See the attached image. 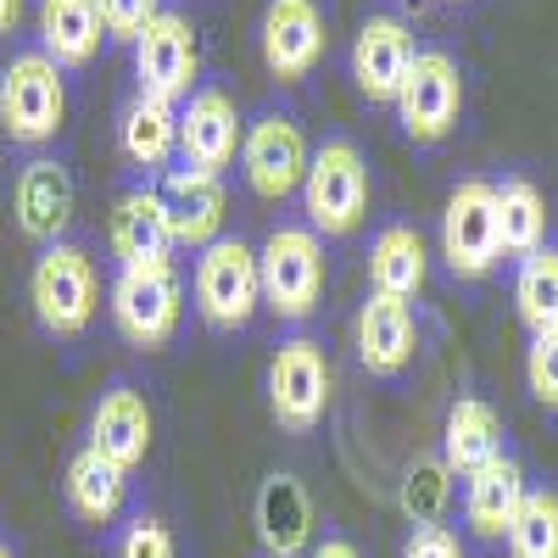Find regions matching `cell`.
Here are the masks:
<instances>
[{
    "mask_svg": "<svg viewBox=\"0 0 558 558\" xmlns=\"http://www.w3.org/2000/svg\"><path fill=\"white\" fill-rule=\"evenodd\" d=\"M525 492H531V475H525V463H520L514 447H508L502 458H492L486 470L463 475V492H458V525H463V536H470L475 547H502V536H508V525H514Z\"/></svg>",
    "mask_w": 558,
    "mask_h": 558,
    "instance_id": "cell-14",
    "label": "cell"
},
{
    "mask_svg": "<svg viewBox=\"0 0 558 558\" xmlns=\"http://www.w3.org/2000/svg\"><path fill=\"white\" fill-rule=\"evenodd\" d=\"M441 263L463 286H481L502 268V235H497V196L492 179H463L441 207Z\"/></svg>",
    "mask_w": 558,
    "mask_h": 558,
    "instance_id": "cell-8",
    "label": "cell"
},
{
    "mask_svg": "<svg viewBox=\"0 0 558 558\" xmlns=\"http://www.w3.org/2000/svg\"><path fill=\"white\" fill-rule=\"evenodd\" d=\"M162 202L173 218V241L207 252L213 241H223V218H229V191L223 173H202V168H173L162 184Z\"/></svg>",
    "mask_w": 558,
    "mask_h": 558,
    "instance_id": "cell-21",
    "label": "cell"
},
{
    "mask_svg": "<svg viewBox=\"0 0 558 558\" xmlns=\"http://www.w3.org/2000/svg\"><path fill=\"white\" fill-rule=\"evenodd\" d=\"M441 463L463 481V475H475V470H486L492 458H502L508 452V425H502V413L486 402V397H475V391H463V397H452L447 402V418H441Z\"/></svg>",
    "mask_w": 558,
    "mask_h": 558,
    "instance_id": "cell-20",
    "label": "cell"
},
{
    "mask_svg": "<svg viewBox=\"0 0 558 558\" xmlns=\"http://www.w3.org/2000/svg\"><path fill=\"white\" fill-rule=\"evenodd\" d=\"M257 45H263V68L279 84H302L324 62V51H330L324 7L318 0H268L263 23H257Z\"/></svg>",
    "mask_w": 558,
    "mask_h": 558,
    "instance_id": "cell-13",
    "label": "cell"
},
{
    "mask_svg": "<svg viewBox=\"0 0 558 558\" xmlns=\"http://www.w3.org/2000/svg\"><path fill=\"white\" fill-rule=\"evenodd\" d=\"M118 151L134 173H173V162H179V107L134 96L118 118Z\"/></svg>",
    "mask_w": 558,
    "mask_h": 558,
    "instance_id": "cell-23",
    "label": "cell"
},
{
    "mask_svg": "<svg viewBox=\"0 0 558 558\" xmlns=\"http://www.w3.org/2000/svg\"><path fill=\"white\" fill-rule=\"evenodd\" d=\"M430 279V252L418 241L413 223H386L368 241V291L391 296V302H413Z\"/></svg>",
    "mask_w": 558,
    "mask_h": 558,
    "instance_id": "cell-24",
    "label": "cell"
},
{
    "mask_svg": "<svg viewBox=\"0 0 558 558\" xmlns=\"http://www.w3.org/2000/svg\"><path fill=\"white\" fill-rule=\"evenodd\" d=\"M246 140V118L235 107V96L218 84H202L191 101L179 107V162L202 168V173H223L229 162L241 157Z\"/></svg>",
    "mask_w": 558,
    "mask_h": 558,
    "instance_id": "cell-15",
    "label": "cell"
},
{
    "mask_svg": "<svg viewBox=\"0 0 558 558\" xmlns=\"http://www.w3.org/2000/svg\"><path fill=\"white\" fill-rule=\"evenodd\" d=\"M96 7H101L107 34L123 39V45H134L140 34H146V23L162 12V0H96Z\"/></svg>",
    "mask_w": 558,
    "mask_h": 558,
    "instance_id": "cell-33",
    "label": "cell"
},
{
    "mask_svg": "<svg viewBox=\"0 0 558 558\" xmlns=\"http://www.w3.org/2000/svg\"><path fill=\"white\" fill-rule=\"evenodd\" d=\"M17 17H23V0H0V34H12Z\"/></svg>",
    "mask_w": 558,
    "mask_h": 558,
    "instance_id": "cell-36",
    "label": "cell"
},
{
    "mask_svg": "<svg viewBox=\"0 0 558 558\" xmlns=\"http://www.w3.org/2000/svg\"><path fill=\"white\" fill-rule=\"evenodd\" d=\"M307 558H363V547H357L347 531H324V536H313Z\"/></svg>",
    "mask_w": 558,
    "mask_h": 558,
    "instance_id": "cell-35",
    "label": "cell"
},
{
    "mask_svg": "<svg viewBox=\"0 0 558 558\" xmlns=\"http://www.w3.org/2000/svg\"><path fill=\"white\" fill-rule=\"evenodd\" d=\"M78 191H73V173L57 157H34L23 162L17 184H12V218L34 246H51L68 241V223H73Z\"/></svg>",
    "mask_w": 558,
    "mask_h": 558,
    "instance_id": "cell-18",
    "label": "cell"
},
{
    "mask_svg": "<svg viewBox=\"0 0 558 558\" xmlns=\"http://www.w3.org/2000/svg\"><path fill=\"white\" fill-rule=\"evenodd\" d=\"M402 558H470V547H463V531L452 525H408Z\"/></svg>",
    "mask_w": 558,
    "mask_h": 558,
    "instance_id": "cell-34",
    "label": "cell"
},
{
    "mask_svg": "<svg viewBox=\"0 0 558 558\" xmlns=\"http://www.w3.org/2000/svg\"><path fill=\"white\" fill-rule=\"evenodd\" d=\"M157 441V413L151 397L140 391L134 380H112L101 386V397L89 402V425H84V447H96L107 463H118L123 475H134L146 463Z\"/></svg>",
    "mask_w": 558,
    "mask_h": 558,
    "instance_id": "cell-12",
    "label": "cell"
},
{
    "mask_svg": "<svg viewBox=\"0 0 558 558\" xmlns=\"http://www.w3.org/2000/svg\"><path fill=\"white\" fill-rule=\"evenodd\" d=\"M413 57H418L413 28L397 12H368L357 23V39H352V84H357V96L375 101V107H391L408 68H413Z\"/></svg>",
    "mask_w": 558,
    "mask_h": 558,
    "instance_id": "cell-16",
    "label": "cell"
},
{
    "mask_svg": "<svg viewBox=\"0 0 558 558\" xmlns=\"http://www.w3.org/2000/svg\"><path fill=\"white\" fill-rule=\"evenodd\" d=\"M107 246L118 257V268H140V263H173L179 241H173V218H168V202L151 184H134L112 202V218H107Z\"/></svg>",
    "mask_w": 558,
    "mask_h": 558,
    "instance_id": "cell-19",
    "label": "cell"
},
{
    "mask_svg": "<svg viewBox=\"0 0 558 558\" xmlns=\"http://www.w3.org/2000/svg\"><path fill=\"white\" fill-rule=\"evenodd\" d=\"M525 391L536 408L558 413V330L525 341Z\"/></svg>",
    "mask_w": 558,
    "mask_h": 558,
    "instance_id": "cell-31",
    "label": "cell"
},
{
    "mask_svg": "<svg viewBox=\"0 0 558 558\" xmlns=\"http://www.w3.org/2000/svg\"><path fill=\"white\" fill-rule=\"evenodd\" d=\"M191 296L207 330L218 336H241L252 330V318L263 307V279H257V246H246L241 235H223L207 252H196V274H191Z\"/></svg>",
    "mask_w": 558,
    "mask_h": 558,
    "instance_id": "cell-6",
    "label": "cell"
},
{
    "mask_svg": "<svg viewBox=\"0 0 558 558\" xmlns=\"http://www.w3.org/2000/svg\"><path fill=\"white\" fill-rule=\"evenodd\" d=\"M202 78V45H196V23L184 12H157L146 23V34L134 39V84L140 96L151 101H168V107H184L196 96Z\"/></svg>",
    "mask_w": 558,
    "mask_h": 558,
    "instance_id": "cell-9",
    "label": "cell"
},
{
    "mask_svg": "<svg viewBox=\"0 0 558 558\" xmlns=\"http://www.w3.org/2000/svg\"><path fill=\"white\" fill-rule=\"evenodd\" d=\"M352 347H357L363 375L402 380L413 368V357H418V313H413V302H391V296L368 291L357 318H352Z\"/></svg>",
    "mask_w": 558,
    "mask_h": 558,
    "instance_id": "cell-17",
    "label": "cell"
},
{
    "mask_svg": "<svg viewBox=\"0 0 558 558\" xmlns=\"http://www.w3.org/2000/svg\"><path fill=\"white\" fill-rule=\"evenodd\" d=\"M263 391H268V413L286 436H313L330 413L336 397V375H330V352H324L318 336L296 330L268 352L263 368Z\"/></svg>",
    "mask_w": 558,
    "mask_h": 558,
    "instance_id": "cell-3",
    "label": "cell"
},
{
    "mask_svg": "<svg viewBox=\"0 0 558 558\" xmlns=\"http://www.w3.org/2000/svg\"><path fill=\"white\" fill-rule=\"evenodd\" d=\"M107 39L96 0H39V51L57 68H89Z\"/></svg>",
    "mask_w": 558,
    "mask_h": 558,
    "instance_id": "cell-25",
    "label": "cell"
},
{
    "mask_svg": "<svg viewBox=\"0 0 558 558\" xmlns=\"http://www.w3.org/2000/svg\"><path fill=\"white\" fill-rule=\"evenodd\" d=\"M257 558H268V553H257Z\"/></svg>",
    "mask_w": 558,
    "mask_h": 558,
    "instance_id": "cell-39",
    "label": "cell"
},
{
    "mask_svg": "<svg viewBox=\"0 0 558 558\" xmlns=\"http://www.w3.org/2000/svg\"><path fill=\"white\" fill-rule=\"evenodd\" d=\"M391 107L413 146H441L463 118V68L452 51H418Z\"/></svg>",
    "mask_w": 558,
    "mask_h": 558,
    "instance_id": "cell-10",
    "label": "cell"
},
{
    "mask_svg": "<svg viewBox=\"0 0 558 558\" xmlns=\"http://www.w3.org/2000/svg\"><path fill=\"white\" fill-rule=\"evenodd\" d=\"M497 196V235H502V257H531L553 241V213H547V196L542 184L525 179V173H508L492 184Z\"/></svg>",
    "mask_w": 558,
    "mask_h": 558,
    "instance_id": "cell-27",
    "label": "cell"
},
{
    "mask_svg": "<svg viewBox=\"0 0 558 558\" xmlns=\"http://www.w3.org/2000/svg\"><path fill=\"white\" fill-rule=\"evenodd\" d=\"M28 307H34V324L51 341H84L96 313H101L96 257H89L78 241L39 246V257L28 268Z\"/></svg>",
    "mask_w": 558,
    "mask_h": 558,
    "instance_id": "cell-1",
    "label": "cell"
},
{
    "mask_svg": "<svg viewBox=\"0 0 558 558\" xmlns=\"http://www.w3.org/2000/svg\"><path fill=\"white\" fill-rule=\"evenodd\" d=\"M0 558H17V553H12V547H7V542H0Z\"/></svg>",
    "mask_w": 558,
    "mask_h": 558,
    "instance_id": "cell-37",
    "label": "cell"
},
{
    "mask_svg": "<svg viewBox=\"0 0 558 558\" xmlns=\"http://www.w3.org/2000/svg\"><path fill=\"white\" fill-rule=\"evenodd\" d=\"M62 497L73 508V520L84 525H112L129 502V475L118 463H107L96 447H78L62 470Z\"/></svg>",
    "mask_w": 558,
    "mask_h": 558,
    "instance_id": "cell-26",
    "label": "cell"
},
{
    "mask_svg": "<svg viewBox=\"0 0 558 558\" xmlns=\"http://www.w3.org/2000/svg\"><path fill=\"white\" fill-rule=\"evenodd\" d=\"M307 134L291 112H257L246 123V140H241V173L252 184L257 202H291L302 191V173H307Z\"/></svg>",
    "mask_w": 558,
    "mask_h": 558,
    "instance_id": "cell-11",
    "label": "cell"
},
{
    "mask_svg": "<svg viewBox=\"0 0 558 558\" xmlns=\"http://www.w3.org/2000/svg\"><path fill=\"white\" fill-rule=\"evenodd\" d=\"M252 525L268 558H307L313 547V497L296 475H268L252 502Z\"/></svg>",
    "mask_w": 558,
    "mask_h": 558,
    "instance_id": "cell-22",
    "label": "cell"
},
{
    "mask_svg": "<svg viewBox=\"0 0 558 558\" xmlns=\"http://www.w3.org/2000/svg\"><path fill=\"white\" fill-rule=\"evenodd\" d=\"M452 481H458V475L441 463V452H418L408 470H402V481H397L402 520H408V525H447V508H452V497H458Z\"/></svg>",
    "mask_w": 558,
    "mask_h": 558,
    "instance_id": "cell-29",
    "label": "cell"
},
{
    "mask_svg": "<svg viewBox=\"0 0 558 558\" xmlns=\"http://www.w3.org/2000/svg\"><path fill=\"white\" fill-rule=\"evenodd\" d=\"M302 223L318 241H347L363 229L368 218V196H375V179H368L363 151L347 134H330L324 146H313L307 173H302Z\"/></svg>",
    "mask_w": 558,
    "mask_h": 558,
    "instance_id": "cell-2",
    "label": "cell"
},
{
    "mask_svg": "<svg viewBox=\"0 0 558 558\" xmlns=\"http://www.w3.org/2000/svg\"><path fill=\"white\" fill-rule=\"evenodd\" d=\"M107 307L118 336L140 352H162L179 324H184V279L173 263H140V268H118L107 286Z\"/></svg>",
    "mask_w": 558,
    "mask_h": 558,
    "instance_id": "cell-5",
    "label": "cell"
},
{
    "mask_svg": "<svg viewBox=\"0 0 558 558\" xmlns=\"http://www.w3.org/2000/svg\"><path fill=\"white\" fill-rule=\"evenodd\" d=\"M68 118V78L45 51H17L0 68V129L12 146H45Z\"/></svg>",
    "mask_w": 558,
    "mask_h": 558,
    "instance_id": "cell-7",
    "label": "cell"
},
{
    "mask_svg": "<svg viewBox=\"0 0 558 558\" xmlns=\"http://www.w3.org/2000/svg\"><path fill=\"white\" fill-rule=\"evenodd\" d=\"M441 7H470V0H441Z\"/></svg>",
    "mask_w": 558,
    "mask_h": 558,
    "instance_id": "cell-38",
    "label": "cell"
},
{
    "mask_svg": "<svg viewBox=\"0 0 558 558\" xmlns=\"http://www.w3.org/2000/svg\"><path fill=\"white\" fill-rule=\"evenodd\" d=\"M508 558H558V486L553 481H531L514 525L502 536Z\"/></svg>",
    "mask_w": 558,
    "mask_h": 558,
    "instance_id": "cell-30",
    "label": "cell"
},
{
    "mask_svg": "<svg viewBox=\"0 0 558 558\" xmlns=\"http://www.w3.org/2000/svg\"><path fill=\"white\" fill-rule=\"evenodd\" d=\"M118 558H179V536L162 514H134L118 536Z\"/></svg>",
    "mask_w": 558,
    "mask_h": 558,
    "instance_id": "cell-32",
    "label": "cell"
},
{
    "mask_svg": "<svg viewBox=\"0 0 558 558\" xmlns=\"http://www.w3.org/2000/svg\"><path fill=\"white\" fill-rule=\"evenodd\" d=\"M514 313L531 336L558 330V241L514 263Z\"/></svg>",
    "mask_w": 558,
    "mask_h": 558,
    "instance_id": "cell-28",
    "label": "cell"
},
{
    "mask_svg": "<svg viewBox=\"0 0 558 558\" xmlns=\"http://www.w3.org/2000/svg\"><path fill=\"white\" fill-rule=\"evenodd\" d=\"M257 279H263V307L279 324H307L324 302V241L307 223H274L257 246Z\"/></svg>",
    "mask_w": 558,
    "mask_h": 558,
    "instance_id": "cell-4",
    "label": "cell"
}]
</instances>
